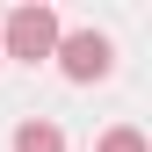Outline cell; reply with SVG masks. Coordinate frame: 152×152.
Here are the masks:
<instances>
[{
	"label": "cell",
	"mask_w": 152,
	"mask_h": 152,
	"mask_svg": "<svg viewBox=\"0 0 152 152\" xmlns=\"http://www.w3.org/2000/svg\"><path fill=\"white\" fill-rule=\"evenodd\" d=\"M51 51H58V15L51 7H15L7 22H0V58L36 65V58H51Z\"/></svg>",
	"instance_id": "cell-1"
},
{
	"label": "cell",
	"mask_w": 152,
	"mask_h": 152,
	"mask_svg": "<svg viewBox=\"0 0 152 152\" xmlns=\"http://www.w3.org/2000/svg\"><path fill=\"white\" fill-rule=\"evenodd\" d=\"M94 152H145V130H130V123H116V130H109V138L94 145Z\"/></svg>",
	"instance_id": "cell-4"
},
{
	"label": "cell",
	"mask_w": 152,
	"mask_h": 152,
	"mask_svg": "<svg viewBox=\"0 0 152 152\" xmlns=\"http://www.w3.org/2000/svg\"><path fill=\"white\" fill-rule=\"evenodd\" d=\"M51 58L65 65V80H109V65H116V44H109L102 29H58V51Z\"/></svg>",
	"instance_id": "cell-2"
},
{
	"label": "cell",
	"mask_w": 152,
	"mask_h": 152,
	"mask_svg": "<svg viewBox=\"0 0 152 152\" xmlns=\"http://www.w3.org/2000/svg\"><path fill=\"white\" fill-rule=\"evenodd\" d=\"M15 152H65V130L44 123V116H29V123H15Z\"/></svg>",
	"instance_id": "cell-3"
}]
</instances>
